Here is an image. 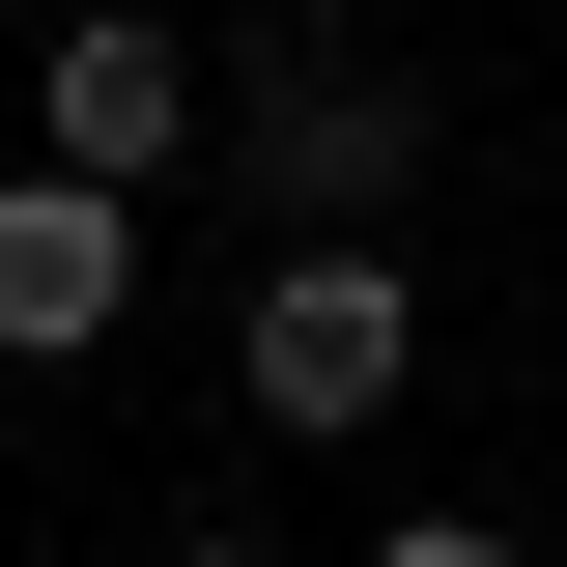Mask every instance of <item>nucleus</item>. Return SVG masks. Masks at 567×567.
Returning a JSON list of instances; mask_svg holds the SVG:
<instances>
[{
	"label": "nucleus",
	"instance_id": "obj_3",
	"mask_svg": "<svg viewBox=\"0 0 567 567\" xmlns=\"http://www.w3.org/2000/svg\"><path fill=\"white\" fill-rule=\"evenodd\" d=\"M171 142H199V58H171V29H142V0H85L58 58H29V171H171Z\"/></svg>",
	"mask_w": 567,
	"mask_h": 567
},
{
	"label": "nucleus",
	"instance_id": "obj_4",
	"mask_svg": "<svg viewBox=\"0 0 567 567\" xmlns=\"http://www.w3.org/2000/svg\"><path fill=\"white\" fill-rule=\"evenodd\" d=\"M398 142H425V85H398V58H284V85H256L284 227H369V199H398Z\"/></svg>",
	"mask_w": 567,
	"mask_h": 567
},
{
	"label": "nucleus",
	"instance_id": "obj_1",
	"mask_svg": "<svg viewBox=\"0 0 567 567\" xmlns=\"http://www.w3.org/2000/svg\"><path fill=\"white\" fill-rule=\"evenodd\" d=\"M398 369H425V284L369 256V227H284V284H256V425H398Z\"/></svg>",
	"mask_w": 567,
	"mask_h": 567
},
{
	"label": "nucleus",
	"instance_id": "obj_6",
	"mask_svg": "<svg viewBox=\"0 0 567 567\" xmlns=\"http://www.w3.org/2000/svg\"><path fill=\"white\" fill-rule=\"evenodd\" d=\"M171 567H256V539H171Z\"/></svg>",
	"mask_w": 567,
	"mask_h": 567
},
{
	"label": "nucleus",
	"instance_id": "obj_5",
	"mask_svg": "<svg viewBox=\"0 0 567 567\" xmlns=\"http://www.w3.org/2000/svg\"><path fill=\"white\" fill-rule=\"evenodd\" d=\"M369 567H511V539H483V511H398V539H369Z\"/></svg>",
	"mask_w": 567,
	"mask_h": 567
},
{
	"label": "nucleus",
	"instance_id": "obj_2",
	"mask_svg": "<svg viewBox=\"0 0 567 567\" xmlns=\"http://www.w3.org/2000/svg\"><path fill=\"white\" fill-rule=\"evenodd\" d=\"M114 284H142V199H114V171H0V369H85Z\"/></svg>",
	"mask_w": 567,
	"mask_h": 567
}]
</instances>
